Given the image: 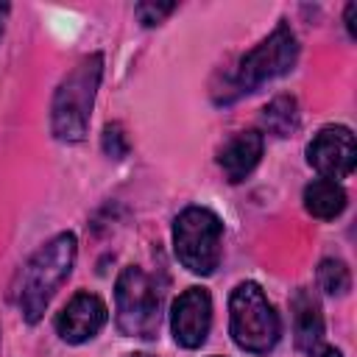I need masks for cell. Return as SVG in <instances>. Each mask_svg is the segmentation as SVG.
I'll return each instance as SVG.
<instances>
[{
  "instance_id": "cell-13",
  "label": "cell",
  "mask_w": 357,
  "mask_h": 357,
  "mask_svg": "<svg viewBox=\"0 0 357 357\" xmlns=\"http://www.w3.org/2000/svg\"><path fill=\"white\" fill-rule=\"evenodd\" d=\"M262 128L273 137H290L298 128V103L290 95H279L273 98L265 109H262Z\"/></svg>"
},
{
  "instance_id": "cell-2",
  "label": "cell",
  "mask_w": 357,
  "mask_h": 357,
  "mask_svg": "<svg viewBox=\"0 0 357 357\" xmlns=\"http://www.w3.org/2000/svg\"><path fill=\"white\" fill-rule=\"evenodd\" d=\"M100 78L103 56L89 53L59 81L50 103V134L59 142H81L86 137Z\"/></svg>"
},
{
  "instance_id": "cell-12",
  "label": "cell",
  "mask_w": 357,
  "mask_h": 357,
  "mask_svg": "<svg viewBox=\"0 0 357 357\" xmlns=\"http://www.w3.org/2000/svg\"><path fill=\"white\" fill-rule=\"evenodd\" d=\"M304 209L318 218V220H335L343 209H346V190L340 187V181H332V178H315L304 187Z\"/></svg>"
},
{
  "instance_id": "cell-5",
  "label": "cell",
  "mask_w": 357,
  "mask_h": 357,
  "mask_svg": "<svg viewBox=\"0 0 357 357\" xmlns=\"http://www.w3.org/2000/svg\"><path fill=\"white\" fill-rule=\"evenodd\" d=\"M173 248L190 273H215L223 257V220L206 206L181 209L173 220Z\"/></svg>"
},
{
  "instance_id": "cell-9",
  "label": "cell",
  "mask_w": 357,
  "mask_h": 357,
  "mask_svg": "<svg viewBox=\"0 0 357 357\" xmlns=\"http://www.w3.org/2000/svg\"><path fill=\"white\" fill-rule=\"evenodd\" d=\"M109 321V307L95 293H75L56 315V332L64 343L81 346L92 340Z\"/></svg>"
},
{
  "instance_id": "cell-20",
  "label": "cell",
  "mask_w": 357,
  "mask_h": 357,
  "mask_svg": "<svg viewBox=\"0 0 357 357\" xmlns=\"http://www.w3.org/2000/svg\"><path fill=\"white\" fill-rule=\"evenodd\" d=\"M128 357H151V354H128Z\"/></svg>"
},
{
  "instance_id": "cell-8",
  "label": "cell",
  "mask_w": 357,
  "mask_h": 357,
  "mask_svg": "<svg viewBox=\"0 0 357 357\" xmlns=\"http://www.w3.org/2000/svg\"><path fill=\"white\" fill-rule=\"evenodd\" d=\"M212 326V296L204 287H187L170 307V332L181 349H198Z\"/></svg>"
},
{
  "instance_id": "cell-3",
  "label": "cell",
  "mask_w": 357,
  "mask_h": 357,
  "mask_svg": "<svg viewBox=\"0 0 357 357\" xmlns=\"http://www.w3.org/2000/svg\"><path fill=\"white\" fill-rule=\"evenodd\" d=\"M229 335L248 354H268L282 337V321L257 282H240L229 296Z\"/></svg>"
},
{
  "instance_id": "cell-16",
  "label": "cell",
  "mask_w": 357,
  "mask_h": 357,
  "mask_svg": "<svg viewBox=\"0 0 357 357\" xmlns=\"http://www.w3.org/2000/svg\"><path fill=\"white\" fill-rule=\"evenodd\" d=\"M103 151L112 159H123L128 153V139H126V134H123V128L117 123H109L103 128Z\"/></svg>"
},
{
  "instance_id": "cell-7",
  "label": "cell",
  "mask_w": 357,
  "mask_h": 357,
  "mask_svg": "<svg viewBox=\"0 0 357 357\" xmlns=\"http://www.w3.org/2000/svg\"><path fill=\"white\" fill-rule=\"evenodd\" d=\"M307 162L321 178H346L357 165V145L349 126H324L307 142Z\"/></svg>"
},
{
  "instance_id": "cell-4",
  "label": "cell",
  "mask_w": 357,
  "mask_h": 357,
  "mask_svg": "<svg viewBox=\"0 0 357 357\" xmlns=\"http://www.w3.org/2000/svg\"><path fill=\"white\" fill-rule=\"evenodd\" d=\"M296 59H298V39H296V33L290 31L287 22H279L259 45H254L237 61L234 73L229 75V86H226L231 92L226 95L223 103H229L240 95L257 92L262 84L287 75L296 67Z\"/></svg>"
},
{
  "instance_id": "cell-15",
  "label": "cell",
  "mask_w": 357,
  "mask_h": 357,
  "mask_svg": "<svg viewBox=\"0 0 357 357\" xmlns=\"http://www.w3.org/2000/svg\"><path fill=\"white\" fill-rule=\"evenodd\" d=\"M176 8H178L176 3H139V6L134 8V14H137V20H139L145 28H153V25L165 22Z\"/></svg>"
},
{
  "instance_id": "cell-1",
  "label": "cell",
  "mask_w": 357,
  "mask_h": 357,
  "mask_svg": "<svg viewBox=\"0 0 357 357\" xmlns=\"http://www.w3.org/2000/svg\"><path fill=\"white\" fill-rule=\"evenodd\" d=\"M75 257H78L75 234L73 231H59L45 245H39L28 257V262L17 271L14 284H11V298H14L25 324L42 321L50 298L56 296V290L73 273Z\"/></svg>"
},
{
  "instance_id": "cell-11",
  "label": "cell",
  "mask_w": 357,
  "mask_h": 357,
  "mask_svg": "<svg viewBox=\"0 0 357 357\" xmlns=\"http://www.w3.org/2000/svg\"><path fill=\"white\" fill-rule=\"evenodd\" d=\"M290 310H293V335H296V346L310 351L318 343H324V315L318 301L312 298L310 290H296L290 298Z\"/></svg>"
},
{
  "instance_id": "cell-17",
  "label": "cell",
  "mask_w": 357,
  "mask_h": 357,
  "mask_svg": "<svg viewBox=\"0 0 357 357\" xmlns=\"http://www.w3.org/2000/svg\"><path fill=\"white\" fill-rule=\"evenodd\" d=\"M310 357H343V351L329 343H318L315 349H310Z\"/></svg>"
},
{
  "instance_id": "cell-6",
  "label": "cell",
  "mask_w": 357,
  "mask_h": 357,
  "mask_svg": "<svg viewBox=\"0 0 357 357\" xmlns=\"http://www.w3.org/2000/svg\"><path fill=\"white\" fill-rule=\"evenodd\" d=\"M162 298L153 279L139 268L128 265L120 271L114 284V324L126 337L153 340L159 335Z\"/></svg>"
},
{
  "instance_id": "cell-18",
  "label": "cell",
  "mask_w": 357,
  "mask_h": 357,
  "mask_svg": "<svg viewBox=\"0 0 357 357\" xmlns=\"http://www.w3.org/2000/svg\"><path fill=\"white\" fill-rule=\"evenodd\" d=\"M354 11H357V6L349 3V6H346V28H349L351 36H354Z\"/></svg>"
},
{
  "instance_id": "cell-10",
  "label": "cell",
  "mask_w": 357,
  "mask_h": 357,
  "mask_svg": "<svg viewBox=\"0 0 357 357\" xmlns=\"http://www.w3.org/2000/svg\"><path fill=\"white\" fill-rule=\"evenodd\" d=\"M262 148H265V139L259 131H237L218 153V165L223 170V176L231 181V184H240L243 178L251 176V170L259 165L262 159Z\"/></svg>"
},
{
  "instance_id": "cell-19",
  "label": "cell",
  "mask_w": 357,
  "mask_h": 357,
  "mask_svg": "<svg viewBox=\"0 0 357 357\" xmlns=\"http://www.w3.org/2000/svg\"><path fill=\"white\" fill-rule=\"evenodd\" d=\"M6 17H8V6L0 3V36H3V22H6Z\"/></svg>"
},
{
  "instance_id": "cell-14",
  "label": "cell",
  "mask_w": 357,
  "mask_h": 357,
  "mask_svg": "<svg viewBox=\"0 0 357 357\" xmlns=\"http://www.w3.org/2000/svg\"><path fill=\"white\" fill-rule=\"evenodd\" d=\"M318 287L326 293V296H346L349 287H351V273H349V265L343 259H321L318 265Z\"/></svg>"
}]
</instances>
